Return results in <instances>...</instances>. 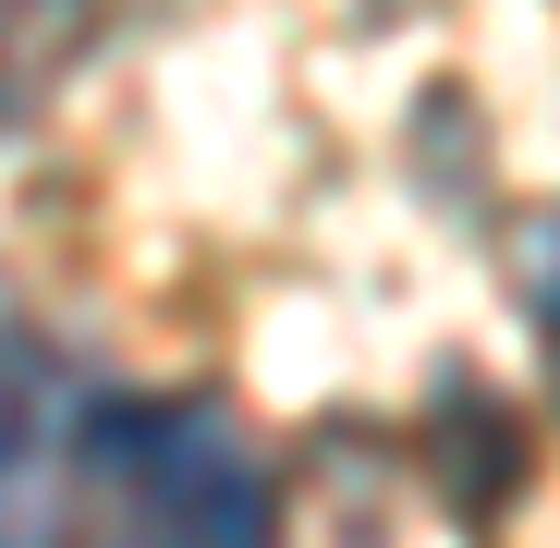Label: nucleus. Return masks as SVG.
Listing matches in <instances>:
<instances>
[{
  "label": "nucleus",
  "mask_w": 560,
  "mask_h": 548,
  "mask_svg": "<svg viewBox=\"0 0 560 548\" xmlns=\"http://www.w3.org/2000/svg\"><path fill=\"white\" fill-rule=\"evenodd\" d=\"M85 464L110 488V548H280V512H268L244 427L196 390L98 415Z\"/></svg>",
  "instance_id": "1"
},
{
  "label": "nucleus",
  "mask_w": 560,
  "mask_h": 548,
  "mask_svg": "<svg viewBox=\"0 0 560 548\" xmlns=\"http://www.w3.org/2000/svg\"><path fill=\"white\" fill-rule=\"evenodd\" d=\"M61 353L0 293V548H49V464H61Z\"/></svg>",
  "instance_id": "2"
},
{
  "label": "nucleus",
  "mask_w": 560,
  "mask_h": 548,
  "mask_svg": "<svg viewBox=\"0 0 560 548\" xmlns=\"http://www.w3.org/2000/svg\"><path fill=\"white\" fill-rule=\"evenodd\" d=\"M524 293H536V317H548V353H560V220H536V232H524Z\"/></svg>",
  "instance_id": "3"
}]
</instances>
